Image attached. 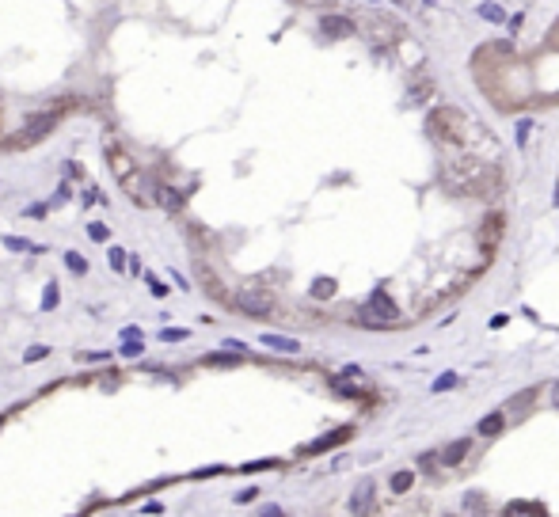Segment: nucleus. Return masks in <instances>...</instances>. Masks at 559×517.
I'll return each mask as SVG.
<instances>
[{
	"label": "nucleus",
	"mask_w": 559,
	"mask_h": 517,
	"mask_svg": "<svg viewBox=\"0 0 559 517\" xmlns=\"http://www.w3.org/2000/svg\"><path fill=\"white\" fill-rule=\"evenodd\" d=\"M72 198V190H69V183H61V190L54 194V206H61V202H69Z\"/></svg>",
	"instance_id": "32"
},
{
	"label": "nucleus",
	"mask_w": 559,
	"mask_h": 517,
	"mask_svg": "<svg viewBox=\"0 0 559 517\" xmlns=\"http://www.w3.org/2000/svg\"><path fill=\"white\" fill-rule=\"evenodd\" d=\"M529 133H533V122H529V118H521V122H517V145H521V149L529 145Z\"/></svg>",
	"instance_id": "29"
},
{
	"label": "nucleus",
	"mask_w": 559,
	"mask_h": 517,
	"mask_svg": "<svg viewBox=\"0 0 559 517\" xmlns=\"http://www.w3.org/2000/svg\"><path fill=\"white\" fill-rule=\"evenodd\" d=\"M46 354H50L46 346H31V350H27V361H38V358H46Z\"/></svg>",
	"instance_id": "33"
},
{
	"label": "nucleus",
	"mask_w": 559,
	"mask_h": 517,
	"mask_svg": "<svg viewBox=\"0 0 559 517\" xmlns=\"http://www.w3.org/2000/svg\"><path fill=\"white\" fill-rule=\"evenodd\" d=\"M107 258H111V266H115V270H126V266H129V263H126V252H122L118 244L107 247Z\"/></svg>",
	"instance_id": "24"
},
{
	"label": "nucleus",
	"mask_w": 559,
	"mask_h": 517,
	"mask_svg": "<svg viewBox=\"0 0 559 517\" xmlns=\"http://www.w3.org/2000/svg\"><path fill=\"white\" fill-rule=\"evenodd\" d=\"M141 350H145V343H141V338H129V343H122V354H126V358H137Z\"/></svg>",
	"instance_id": "30"
},
{
	"label": "nucleus",
	"mask_w": 559,
	"mask_h": 517,
	"mask_svg": "<svg viewBox=\"0 0 559 517\" xmlns=\"http://www.w3.org/2000/svg\"><path fill=\"white\" fill-rule=\"evenodd\" d=\"M65 266H69L72 274H88V258H84V255H76V252L65 255Z\"/></svg>",
	"instance_id": "22"
},
{
	"label": "nucleus",
	"mask_w": 559,
	"mask_h": 517,
	"mask_svg": "<svg viewBox=\"0 0 559 517\" xmlns=\"http://www.w3.org/2000/svg\"><path fill=\"white\" fill-rule=\"evenodd\" d=\"M373 479H362L358 487H354V495H350V514H373L377 510V498H373Z\"/></svg>",
	"instance_id": "7"
},
{
	"label": "nucleus",
	"mask_w": 559,
	"mask_h": 517,
	"mask_svg": "<svg viewBox=\"0 0 559 517\" xmlns=\"http://www.w3.org/2000/svg\"><path fill=\"white\" fill-rule=\"evenodd\" d=\"M457 384H460L457 373H441V377L434 381V392H449V388H457Z\"/></svg>",
	"instance_id": "23"
},
{
	"label": "nucleus",
	"mask_w": 559,
	"mask_h": 517,
	"mask_svg": "<svg viewBox=\"0 0 559 517\" xmlns=\"http://www.w3.org/2000/svg\"><path fill=\"white\" fill-rule=\"evenodd\" d=\"M88 236H92V240H99V244H107V240H111V232H107V224L92 221V224H88Z\"/></svg>",
	"instance_id": "26"
},
{
	"label": "nucleus",
	"mask_w": 559,
	"mask_h": 517,
	"mask_svg": "<svg viewBox=\"0 0 559 517\" xmlns=\"http://www.w3.org/2000/svg\"><path fill=\"white\" fill-rule=\"evenodd\" d=\"M0 426H4V415H0Z\"/></svg>",
	"instance_id": "40"
},
{
	"label": "nucleus",
	"mask_w": 559,
	"mask_h": 517,
	"mask_svg": "<svg viewBox=\"0 0 559 517\" xmlns=\"http://www.w3.org/2000/svg\"><path fill=\"white\" fill-rule=\"evenodd\" d=\"M476 12H480V19H487V23H502V19H506V12H502L499 4H491V0H487V4H480Z\"/></svg>",
	"instance_id": "17"
},
{
	"label": "nucleus",
	"mask_w": 559,
	"mask_h": 517,
	"mask_svg": "<svg viewBox=\"0 0 559 517\" xmlns=\"http://www.w3.org/2000/svg\"><path fill=\"white\" fill-rule=\"evenodd\" d=\"M411 483H415V472H396V475H392V491H396V495L411 491Z\"/></svg>",
	"instance_id": "21"
},
{
	"label": "nucleus",
	"mask_w": 559,
	"mask_h": 517,
	"mask_svg": "<svg viewBox=\"0 0 559 517\" xmlns=\"http://www.w3.org/2000/svg\"><path fill=\"white\" fill-rule=\"evenodd\" d=\"M548 392H552V403H556V407H559V381H556L552 388H548Z\"/></svg>",
	"instance_id": "38"
},
{
	"label": "nucleus",
	"mask_w": 559,
	"mask_h": 517,
	"mask_svg": "<svg viewBox=\"0 0 559 517\" xmlns=\"http://www.w3.org/2000/svg\"><path fill=\"white\" fill-rule=\"evenodd\" d=\"M464 506H468V510H483V498H480V495H472Z\"/></svg>",
	"instance_id": "37"
},
{
	"label": "nucleus",
	"mask_w": 559,
	"mask_h": 517,
	"mask_svg": "<svg viewBox=\"0 0 559 517\" xmlns=\"http://www.w3.org/2000/svg\"><path fill=\"white\" fill-rule=\"evenodd\" d=\"M255 495H259V487H248V491H240V495H236V502H251Z\"/></svg>",
	"instance_id": "34"
},
{
	"label": "nucleus",
	"mask_w": 559,
	"mask_h": 517,
	"mask_svg": "<svg viewBox=\"0 0 559 517\" xmlns=\"http://www.w3.org/2000/svg\"><path fill=\"white\" fill-rule=\"evenodd\" d=\"M350 438H354V426H339V430H331V434H323V438L309 441L301 452H305V457H316V452H327V449L343 445V441H350Z\"/></svg>",
	"instance_id": "6"
},
{
	"label": "nucleus",
	"mask_w": 559,
	"mask_h": 517,
	"mask_svg": "<svg viewBox=\"0 0 559 517\" xmlns=\"http://www.w3.org/2000/svg\"><path fill=\"white\" fill-rule=\"evenodd\" d=\"M468 452H472V441H468V438H453L449 445L441 449V464L445 468H457V464H464V460H468Z\"/></svg>",
	"instance_id": "8"
},
{
	"label": "nucleus",
	"mask_w": 559,
	"mask_h": 517,
	"mask_svg": "<svg viewBox=\"0 0 559 517\" xmlns=\"http://www.w3.org/2000/svg\"><path fill=\"white\" fill-rule=\"evenodd\" d=\"M76 107H80V99H76V95H61V99L54 103L50 110H54V115H61V118H65V115H72Z\"/></svg>",
	"instance_id": "19"
},
{
	"label": "nucleus",
	"mask_w": 559,
	"mask_h": 517,
	"mask_svg": "<svg viewBox=\"0 0 559 517\" xmlns=\"http://www.w3.org/2000/svg\"><path fill=\"white\" fill-rule=\"evenodd\" d=\"M499 236H502V213H487V221H483V229H480V244L491 252V247L499 244Z\"/></svg>",
	"instance_id": "10"
},
{
	"label": "nucleus",
	"mask_w": 559,
	"mask_h": 517,
	"mask_svg": "<svg viewBox=\"0 0 559 517\" xmlns=\"http://www.w3.org/2000/svg\"><path fill=\"white\" fill-rule=\"evenodd\" d=\"M58 122H61V115H54V110H38V115L27 118V126H23L19 133L4 137L0 149H31V145H38L42 137H50L54 129H58Z\"/></svg>",
	"instance_id": "1"
},
{
	"label": "nucleus",
	"mask_w": 559,
	"mask_h": 517,
	"mask_svg": "<svg viewBox=\"0 0 559 517\" xmlns=\"http://www.w3.org/2000/svg\"><path fill=\"white\" fill-rule=\"evenodd\" d=\"M152 202H156L164 213H172V217L183 213V194L175 190L172 183H164V179H152Z\"/></svg>",
	"instance_id": "5"
},
{
	"label": "nucleus",
	"mask_w": 559,
	"mask_h": 517,
	"mask_svg": "<svg viewBox=\"0 0 559 517\" xmlns=\"http://www.w3.org/2000/svg\"><path fill=\"white\" fill-rule=\"evenodd\" d=\"M107 164H111V172L118 175V179H126V175H133L137 167H133V160L126 156L122 149H115V152H107Z\"/></svg>",
	"instance_id": "11"
},
{
	"label": "nucleus",
	"mask_w": 559,
	"mask_h": 517,
	"mask_svg": "<svg viewBox=\"0 0 559 517\" xmlns=\"http://www.w3.org/2000/svg\"><path fill=\"white\" fill-rule=\"evenodd\" d=\"M423 4H437V0H423Z\"/></svg>",
	"instance_id": "39"
},
{
	"label": "nucleus",
	"mask_w": 559,
	"mask_h": 517,
	"mask_svg": "<svg viewBox=\"0 0 559 517\" xmlns=\"http://www.w3.org/2000/svg\"><path fill=\"white\" fill-rule=\"evenodd\" d=\"M502 426H506V415H502V411H495V415L480 418V426H476V430H480L483 438H495V434H502Z\"/></svg>",
	"instance_id": "14"
},
{
	"label": "nucleus",
	"mask_w": 559,
	"mask_h": 517,
	"mask_svg": "<svg viewBox=\"0 0 559 517\" xmlns=\"http://www.w3.org/2000/svg\"><path fill=\"white\" fill-rule=\"evenodd\" d=\"M533 395H537V388H525V392H517L514 395V411H525L533 403Z\"/></svg>",
	"instance_id": "27"
},
{
	"label": "nucleus",
	"mask_w": 559,
	"mask_h": 517,
	"mask_svg": "<svg viewBox=\"0 0 559 517\" xmlns=\"http://www.w3.org/2000/svg\"><path fill=\"white\" fill-rule=\"evenodd\" d=\"M236 358H244L240 350H229V354H206L202 366H236Z\"/></svg>",
	"instance_id": "16"
},
{
	"label": "nucleus",
	"mask_w": 559,
	"mask_h": 517,
	"mask_svg": "<svg viewBox=\"0 0 559 517\" xmlns=\"http://www.w3.org/2000/svg\"><path fill=\"white\" fill-rule=\"evenodd\" d=\"M312 297H316V301H327V297H335V281H331V278L312 281Z\"/></svg>",
	"instance_id": "18"
},
{
	"label": "nucleus",
	"mask_w": 559,
	"mask_h": 517,
	"mask_svg": "<svg viewBox=\"0 0 559 517\" xmlns=\"http://www.w3.org/2000/svg\"><path fill=\"white\" fill-rule=\"evenodd\" d=\"M320 31L327 38H346V35H354V23L346 15H320Z\"/></svg>",
	"instance_id": "9"
},
{
	"label": "nucleus",
	"mask_w": 559,
	"mask_h": 517,
	"mask_svg": "<svg viewBox=\"0 0 559 517\" xmlns=\"http://www.w3.org/2000/svg\"><path fill=\"white\" fill-rule=\"evenodd\" d=\"M358 320L366 323V327H396V323L403 320V312L396 309V301H388L384 286H380L377 293H373L369 301L358 309Z\"/></svg>",
	"instance_id": "2"
},
{
	"label": "nucleus",
	"mask_w": 559,
	"mask_h": 517,
	"mask_svg": "<svg viewBox=\"0 0 559 517\" xmlns=\"http://www.w3.org/2000/svg\"><path fill=\"white\" fill-rule=\"evenodd\" d=\"M0 244H4L8 247V252H46V247H38V244H31V240H23V236H4V240H0Z\"/></svg>",
	"instance_id": "15"
},
{
	"label": "nucleus",
	"mask_w": 559,
	"mask_h": 517,
	"mask_svg": "<svg viewBox=\"0 0 559 517\" xmlns=\"http://www.w3.org/2000/svg\"><path fill=\"white\" fill-rule=\"evenodd\" d=\"M263 346H270V350H282V354H301V343L289 335H263Z\"/></svg>",
	"instance_id": "13"
},
{
	"label": "nucleus",
	"mask_w": 559,
	"mask_h": 517,
	"mask_svg": "<svg viewBox=\"0 0 559 517\" xmlns=\"http://www.w3.org/2000/svg\"><path fill=\"white\" fill-rule=\"evenodd\" d=\"M339 377H350V381H354V377H362V369L358 366H343V373H339Z\"/></svg>",
	"instance_id": "36"
},
{
	"label": "nucleus",
	"mask_w": 559,
	"mask_h": 517,
	"mask_svg": "<svg viewBox=\"0 0 559 517\" xmlns=\"http://www.w3.org/2000/svg\"><path fill=\"white\" fill-rule=\"evenodd\" d=\"M58 301H61V293H58V281H50V286L42 289V309H46V312H54V309H58Z\"/></svg>",
	"instance_id": "20"
},
{
	"label": "nucleus",
	"mask_w": 559,
	"mask_h": 517,
	"mask_svg": "<svg viewBox=\"0 0 559 517\" xmlns=\"http://www.w3.org/2000/svg\"><path fill=\"white\" fill-rule=\"evenodd\" d=\"M278 460H251V464H244V472H263V468H274Z\"/></svg>",
	"instance_id": "31"
},
{
	"label": "nucleus",
	"mask_w": 559,
	"mask_h": 517,
	"mask_svg": "<svg viewBox=\"0 0 559 517\" xmlns=\"http://www.w3.org/2000/svg\"><path fill=\"white\" fill-rule=\"evenodd\" d=\"M506 514H544V506H533V502H510Z\"/></svg>",
	"instance_id": "25"
},
{
	"label": "nucleus",
	"mask_w": 559,
	"mask_h": 517,
	"mask_svg": "<svg viewBox=\"0 0 559 517\" xmlns=\"http://www.w3.org/2000/svg\"><path fill=\"white\" fill-rule=\"evenodd\" d=\"M160 338H164V343H183L186 327H164V331H160Z\"/></svg>",
	"instance_id": "28"
},
{
	"label": "nucleus",
	"mask_w": 559,
	"mask_h": 517,
	"mask_svg": "<svg viewBox=\"0 0 559 517\" xmlns=\"http://www.w3.org/2000/svg\"><path fill=\"white\" fill-rule=\"evenodd\" d=\"M331 388H335L339 395H346V400H369V392L358 384H350V377H331Z\"/></svg>",
	"instance_id": "12"
},
{
	"label": "nucleus",
	"mask_w": 559,
	"mask_h": 517,
	"mask_svg": "<svg viewBox=\"0 0 559 517\" xmlns=\"http://www.w3.org/2000/svg\"><path fill=\"white\" fill-rule=\"evenodd\" d=\"M464 129H468V118L453 107H437L430 115V133L445 145H460L464 141Z\"/></svg>",
	"instance_id": "3"
},
{
	"label": "nucleus",
	"mask_w": 559,
	"mask_h": 517,
	"mask_svg": "<svg viewBox=\"0 0 559 517\" xmlns=\"http://www.w3.org/2000/svg\"><path fill=\"white\" fill-rule=\"evenodd\" d=\"M27 217H35V221H42V217H46V206H31V209H27Z\"/></svg>",
	"instance_id": "35"
},
{
	"label": "nucleus",
	"mask_w": 559,
	"mask_h": 517,
	"mask_svg": "<svg viewBox=\"0 0 559 517\" xmlns=\"http://www.w3.org/2000/svg\"><path fill=\"white\" fill-rule=\"evenodd\" d=\"M373 4H380V0H373Z\"/></svg>",
	"instance_id": "41"
},
{
	"label": "nucleus",
	"mask_w": 559,
	"mask_h": 517,
	"mask_svg": "<svg viewBox=\"0 0 559 517\" xmlns=\"http://www.w3.org/2000/svg\"><path fill=\"white\" fill-rule=\"evenodd\" d=\"M232 304H236L244 316H251V320L274 316V297L266 293V289H240V293L232 297Z\"/></svg>",
	"instance_id": "4"
}]
</instances>
